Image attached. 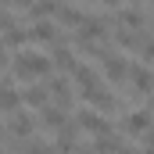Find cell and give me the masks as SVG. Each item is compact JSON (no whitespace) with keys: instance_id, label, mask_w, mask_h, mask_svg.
I'll use <instances>...</instances> for the list:
<instances>
[{"instance_id":"6da1fadb","label":"cell","mask_w":154,"mask_h":154,"mask_svg":"<svg viewBox=\"0 0 154 154\" xmlns=\"http://www.w3.org/2000/svg\"><path fill=\"white\" fill-rule=\"evenodd\" d=\"M50 72H54V61L47 54H32V50L14 54V79L36 82V79H50Z\"/></svg>"},{"instance_id":"5b68a950","label":"cell","mask_w":154,"mask_h":154,"mask_svg":"<svg viewBox=\"0 0 154 154\" xmlns=\"http://www.w3.org/2000/svg\"><path fill=\"white\" fill-rule=\"evenodd\" d=\"M154 125V111H133V115H125V133L129 136H143V133H151Z\"/></svg>"},{"instance_id":"e0dca14e","label":"cell","mask_w":154,"mask_h":154,"mask_svg":"<svg viewBox=\"0 0 154 154\" xmlns=\"http://www.w3.org/2000/svg\"><path fill=\"white\" fill-rule=\"evenodd\" d=\"M143 154H154V129L143 133Z\"/></svg>"},{"instance_id":"4fadbf2b","label":"cell","mask_w":154,"mask_h":154,"mask_svg":"<svg viewBox=\"0 0 154 154\" xmlns=\"http://www.w3.org/2000/svg\"><path fill=\"white\" fill-rule=\"evenodd\" d=\"M18 104H22V93L18 90H7V86H0V111H18Z\"/></svg>"},{"instance_id":"8992f818","label":"cell","mask_w":154,"mask_h":154,"mask_svg":"<svg viewBox=\"0 0 154 154\" xmlns=\"http://www.w3.org/2000/svg\"><path fill=\"white\" fill-rule=\"evenodd\" d=\"M129 82H133V90H136V93H154V72L147 68V65H133Z\"/></svg>"},{"instance_id":"3957f363","label":"cell","mask_w":154,"mask_h":154,"mask_svg":"<svg viewBox=\"0 0 154 154\" xmlns=\"http://www.w3.org/2000/svg\"><path fill=\"white\" fill-rule=\"evenodd\" d=\"M82 97H86V100H90V104H93L100 115H104V111H115V108H118L115 93H111V90H104L100 82H97V86H90V90H82Z\"/></svg>"},{"instance_id":"7a4b0ae2","label":"cell","mask_w":154,"mask_h":154,"mask_svg":"<svg viewBox=\"0 0 154 154\" xmlns=\"http://www.w3.org/2000/svg\"><path fill=\"white\" fill-rule=\"evenodd\" d=\"M75 125L86 129V133H93V136H111V122L100 115V111H93V108L79 111V115H75Z\"/></svg>"},{"instance_id":"5bb4252c","label":"cell","mask_w":154,"mask_h":154,"mask_svg":"<svg viewBox=\"0 0 154 154\" xmlns=\"http://www.w3.org/2000/svg\"><path fill=\"white\" fill-rule=\"evenodd\" d=\"M0 43H4V47H22V43H29V32L14 25V29H7V32H4V39H0Z\"/></svg>"},{"instance_id":"7402d4cb","label":"cell","mask_w":154,"mask_h":154,"mask_svg":"<svg viewBox=\"0 0 154 154\" xmlns=\"http://www.w3.org/2000/svg\"><path fill=\"white\" fill-rule=\"evenodd\" d=\"M0 14H4V4H0Z\"/></svg>"},{"instance_id":"52a82bcc","label":"cell","mask_w":154,"mask_h":154,"mask_svg":"<svg viewBox=\"0 0 154 154\" xmlns=\"http://www.w3.org/2000/svg\"><path fill=\"white\" fill-rule=\"evenodd\" d=\"M39 122L57 133L61 125H68V115H65V108H50V104H47V108H39Z\"/></svg>"},{"instance_id":"ac0fdd59","label":"cell","mask_w":154,"mask_h":154,"mask_svg":"<svg viewBox=\"0 0 154 154\" xmlns=\"http://www.w3.org/2000/svg\"><path fill=\"white\" fill-rule=\"evenodd\" d=\"M0 4H11V7H32V0H0Z\"/></svg>"},{"instance_id":"2e32d148","label":"cell","mask_w":154,"mask_h":154,"mask_svg":"<svg viewBox=\"0 0 154 154\" xmlns=\"http://www.w3.org/2000/svg\"><path fill=\"white\" fill-rule=\"evenodd\" d=\"M136 50H140V57H143V61H147V65H154V39H140V47H136Z\"/></svg>"},{"instance_id":"ba28073f","label":"cell","mask_w":154,"mask_h":154,"mask_svg":"<svg viewBox=\"0 0 154 154\" xmlns=\"http://www.w3.org/2000/svg\"><path fill=\"white\" fill-rule=\"evenodd\" d=\"M72 82H75L79 90H90V86H97V72H93V65H82V61H79L75 68H72Z\"/></svg>"},{"instance_id":"7c38bea8","label":"cell","mask_w":154,"mask_h":154,"mask_svg":"<svg viewBox=\"0 0 154 154\" xmlns=\"http://www.w3.org/2000/svg\"><path fill=\"white\" fill-rule=\"evenodd\" d=\"M82 18H86V14H82V11H79V7H68V4H61V7H57V22H61V25H82Z\"/></svg>"},{"instance_id":"9c48e42d","label":"cell","mask_w":154,"mask_h":154,"mask_svg":"<svg viewBox=\"0 0 154 154\" xmlns=\"http://www.w3.org/2000/svg\"><path fill=\"white\" fill-rule=\"evenodd\" d=\"M47 86H39V82H29L25 86V93H22V100L29 104V108H47Z\"/></svg>"},{"instance_id":"277c9868","label":"cell","mask_w":154,"mask_h":154,"mask_svg":"<svg viewBox=\"0 0 154 154\" xmlns=\"http://www.w3.org/2000/svg\"><path fill=\"white\" fill-rule=\"evenodd\" d=\"M129 72H133V65L125 61V57H104V79L108 82H129Z\"/></svg>"},{"instance_id":"30bf717a","label":"cell","mask_w":154,"mask_h":154,"mask_svg":"<svg viewBox=\"0 0 154 154\" xmlns=\"http://www.w3.org/2000/svg\"><path fill=\"white\" fill-rule=\"evenodd\" d=\"M29 39H36V43H57V29H54L50 22H43V18H39L36 25L29 29Z\"/></svg>"},{"instance_id":"44dd1931","label":"cell","mask_w":154,"mask_h":154,"mask_svg":"<svg viewBox=\"0 0 154 154\" xmlns=\"http://www.w3.org/2000/svg\"><path fill=\"white\" fill-rule=\"evenodd\" d=\"M0 140H4V125H0Z\"/></svg>"},{"instance_id":"d6986e66","label":"cell","mask_w":154,"mask_h":154,"mask_svg":"<svg viewBox=\"0 0 154 154\" xmlns=\"http://www.w3.org/2000/svg\"><path fill=\"white\" fill-rule=\"evenodd\" d=\"M118 154H143V151H136V147H122Z\"/></svg>"},{"instance_id":"9a60e30c","label":"cell","mask_w":154,"mask_h":154,"mask_svg":"<svg viewBox=\"0 0 154 154\" xmlns=\"http://www.w3.org/2000/svg\"><path fill=\"white\" fill-rule=\"evenodd\" d=\"M118 22H122V25H129V29H140V25H143V14L129 7V11H118Z\"/></svg>"},{"instance_id":"8fae6325","label":"cell","mask_w":154,"mask_h":154,"mask_svg":"<svg viewBox=\"0 0 154 154\" xmlns=\"http://www.w3.org/2000/svg\"><path fill=\"white\" fill-rule=\"evenodd\" d=\"M11 133H14V136H32V115L11 111Z\"/></svg>"},{"instance_id":"ffe728a7","label":"cell","mask_w":154,"mask_h":154,"mask_svg":"<svg viewBox=\"0 0 154 154\" xmlns=\"http://www.w3.org/2000/svg\"><path fill=\"white\" fill-rule=\"evenodd\" d=\"M93 4H104V7H115L118 0H93Z\"/></svg>"}]
</instances>
